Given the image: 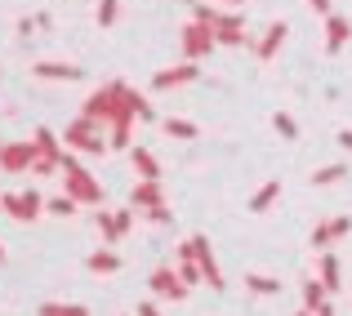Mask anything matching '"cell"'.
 <instances>
[{"label": "cell", "mask_w": 352, "mask_h": 316, "mask_svg": "<svg viewBox=\"0 0 352 316\" xmlns=\"http://www.w3.org/2000/svg\"><path fill=\"white\" fill-rule=\"evenodd\" d=\"M58 170H63V183H67V196L76 201V205H103V188H98V179L72 152H63Z\"/></svg>", "instance_id": "obj_1"}, {"label": "cell", "mask_w": 352, "mask_h": 316, "mask_svg": "<svg viewBox=\"0 0 352 316\" xmlns=\"http://www.w3.org/2000/svg\"><path fill=\"white\" fill-rule=\"evenodd\" d=\"M63 147H67V152H85V156H103L107 152V138L98 134V125L94 120H72L67 129H63Z\"/></svg>", "instance_id": "obj_2"}, {"label": "cell", "mask_w": 352, "mask_h": 316, "mask_svg": "<svg viewBox=\"0 0 352 316\" xmlns=\"http://www.w3.org/2000/svg\"><path fill=\"white\" fill-rule=\"evenodd\" d=\"M36 161H41V152H36L32 138H27V143H5L0 147V170L5 174H27Z\"/></svg>", "instance_id": "obj_3"}, {"label": "cell", "mask_w": 352, "mask_h": 316, "mask_svg": "<svg viewBox=\"0 0 352 316\" xmlns=\"http://www.w3.org/2000/svg\"><path fill=\"white\" fill-rule=\"evenodd\" d=\"M0 210L14 214L18 223H36V218H41V210H45V201H41V192H9V196L0 201Z\"/></svg>", "instance_id": "obj_4"}, {"label": "cell", "mask_w": 352, "mask_h": 316, "mask_svg": "<svg viewBox=\"0 0 352 316\" xmlns=\"http://www.w3.org/2000/svg\"><path fill=\"white\" fill-rule=\"evenodd\" d=\"M214 49H219V41H214L210 27H197V23L183 27V58H188V63L206 58V54H214Z\"/></svg>", "instance_id": "obj_5"}, {"label": "cell", "mask_w": 352, "mask_h": 316, "mask_svg": "<svg viewBox=\"0 0 352 316\" xmlns=\"http://www.w3.org/2000/svg\"><path fill=\"white\" fill-rule=\"evenodd\" d=\"M152 294H156V299H174V303H183V299H188V285L179 281V272H174L170 263H161V267L152 272Z\"/></svg>", "instance_id": "obj_6"}, {"label": "cell", "mask_w": 352, "mask_h": 316, "mask_svg": "<svg viewBox=\"0 0 352 316\" xmlns=\"http://www.w3.org/2000/svg\"><path fill=\"white\" fill-rule=\"evenodd\" d=\"M192 80H201V67L197 63H179V67H161L152 76V89H179V85H192Z\"/></svg>", "instance_id": "obj_7"}, {"label": "cell", "mask_w": 352, "mask_h": 316, "mask_svg": "<svg viewBox=\"0 0 352 316\" xmlns=\"http://www.w3.org/2000/svg\"><path fill=\"white\" fill-rule=\"evenodd\" d=\"M192 249H197V267H201V281H210L214 290H223V272L214 263V249H210L206 236H192Z\"/></svg>", "instance_id": "obj_8"}, {"label": "cell", "mask_w": 352, "mask_h": 316, "mask_svg": "<svg viewBox=\"0 0 352 316\" xmlns=\"http://www.w3.org/2000/svg\"><path fill=\"white\" fill-rule=\"evenodd\" d=\"M156 205H165V192H161V183H152V179H138L134 183V192H129V210H156Z\"/></svg>", "instance_id": "obj_9"}, {"label": "cell", "mask_w": 352, "mask_h": 316, "mask_svg": "<svg viewBox=\"0 0 352 316\" xmlns=\"http://www.w3.org/2000/svg\"><path fill=\"white\" fill-rule=\"evenodd\" d=\"M32 143H36V152H41V161H45V165H58V161H63V152H67V147L54 138V129H45V125H36V129H32Z\"/></svg>", "instance_id": "obj_10"}, {"label": "cell", "mask_w": 352, "mask_h": 316, "mask_svg": "<svg viewBox=\"0 0 352 316\" xmlns=\"http://www.w3.org/2000/svg\"><path fill=\"white\" fill-rule=\"evenodd\" d=\"M285 32H290L285 23H272V27H267V32H263V41L254 45V58H258V63H272L276 54H281V45H285Z\"/></svg>", "instance_id": "obj_11"}, {"label": "cell", "mask_w": 352, "mask_h": 316, "mask_svg": "<svg viewBox=\"0 0 352 316\" xmlns=\"http://www.w3.org/2000/svg\"><path fill=\"white\" fill-rule=\"evenodd\" d=\"M348 232H352V218H348V214H339V218H330V223H321V227H312V245L326 249L330 240H344Z\"/></svg>", "instance_id": "obj_12"}, {"label": "cell", "mask_w": 352, "mask_h": 316, "mask_svg": "<svg viewBox=\"0 0 352 316\" xmlns=\"http://www.w3.org/2000/svg\"><path fill=\"white\" fill-rule=\"evenodd\" d=\"M348 32H352L348 18H344V14H330V18H326V54H339V49H344Z\"/></svg>", "instance_id": "obj_13"}, {"label": "cell", "mask_w": 352, "mask_h": 316, "mask_svg": "<svg viewBox=\"0 0 352 316\" xmlns=\"http://www.w3.org/2000/svg\"><path fill=\"white\" fill-rule=\"evenodd\" d=\"M129 165H134V174H138V179L161 183V165H156V156L147 152V147H129Z\"/></svg>", "instance_id": "obj_14"}, {"label": "cell", "mask_w": 352, "mask_h": 316, "mask_svg": "<svg viewBox=\"0 0 352 316\" xmlns=\"http://www.w3.org/2000/svg\"><path fill=\"white\" fill-rule=\"evenodd\" d=\"M317 272H321V276H317V281H321V285H326V294H335V290H339V285H344V267H339V258H335V254H321V263H317Z\"/></svg>", "instance_id": "obj_15"}, {"label": "cell", "mask_w": 352, "mask_h": 316, "mask_svg": "<svg viewBox=\"0 0 352 316\" xmlns=\"http://www.w3.org/2000/svg\"><path fill=\"white\" fill-rule=\"evenodd\" d=\"M32 71L41 80H80V67H76V63H36Z\"/></svg>", "instance_id": "obj_16"}, {"label": "cell", "mask_w": 352, "mask_h": 316, "mask_svg": "<svg viewBox=\"0 0 352 316\" xmlns=\"http://www.w3.org/2000/svg\"><path fill=\"white\" fill-rule=\"evenodd\" d=\"M326 299H330V294H326V285H321L317 276H308V281H303V312H312V316H317L321 308H326Z\"/></svg>", "instance_id": "obj_17"}, {"label": "cell", "mask_w": 352, "mask_h": 316, "mask_svg": "<svg viewBox=\"0 0 352 316\" xmlns=\"http://www.w3.org/2000/svg\"><path fill=\"white\" fill-rule=\"evenodd\" d=\"M85 267H89L94 276H112V272H120V258L112 254V249H94V254L85 258Z\"/></svg>", "instance_id": "obj_18"}, {"label": "cell", "mask_w": 352, "mask_h": 316, "mask_svg": "<svg viewBox=\"0 0 352 316\" xmlns=\"http://www.w3.org/2000/svg\"><path fill=\"white\" fill-rule=\"evenodd\" d=\"M276 196H281V183H263V188L254 192V196H250V214H263V210H272L276 205Z\"/></svg>", "instance_id": "obj_19"}, {"label": "cell", "mask_w": 352, "mask_h": 316, "mask_svg": "<svg viewBox=\"0 0 352 316\" xmlns=\"http://www.w3.org/2000/svg\"><path fill=\"white\" fill-rule=\"evenodd\" d=\"M161 129H165V134H170V138H197V134H201V129L192 125V120H179V116L161 120Z\"/></svg>", "instance_id": "obj_20"}, {"label": "cell", "mask_w": 352, "mask_h": 316, "mask_svg": "<svg viewBox=\"0 0 352 316\" xmlns=\"http://www.w3.org/2000/svg\"><path fill=\"white\" fill-rule=\"evenodd\" d=\"M245 290H254V294H281V281H272V276H258V272H250V276H245Z\"/></svg>", "instance_id": "obj_21"}, {"label": "cell", "mask_w": 352, "mask_h": 316, "mask_svg": "<svg viewBox=\"0 0 352 316\" xmlns=\"http://www.w3.org/2000/svg\"><path fill=\"white\" fill-rule=\"evenodd\" d=\"M94 227H98V236L112 245V240H120V232H116V214H107V210H98V218H94Z\"/></svg>", "instance_id": "obj_22"}, {"label": "cell", "mask_w": 352, "mask_h": 316, "mask_svg": "<svg viewBox=\"0 0 352 316\" xmlns=\"http://www.w3.org/2000/svg\"><path fill=\"white\" fill-rule=\"evenodd\" d=\"M272 125H276V134H281V138H299V120H294L290 111H276Z\"/></svg>", "instance_id": "obj_23"}, {"label": "cell", "mask_w": 352, "mask_h": 316, "mask_svg": "<svg viewBox=\"0 0 352 316\" xmlns=\"http://www.w3.org/2000/svg\"><path fill=\"white\" fill-rule=\"evenodd\" d=\"M344 174H348V165H326V170L312 174V183H317V188H330V183H339Z\"/></svg>", "instance_id": "obj_24"}, {"label": "cell", "mask_w": 352, "mask_h": 316, "mask_svg": "<svg viewBox=\"0 0 352 316\" xmlns=\"http://www.w3.org/2000/svg\"><path fill=\"white\" fill-rule=\"evenodd\" d=\"M41 316H89V312L80 308V303H45Z\"/></svg>", "instance_id": "obj_25"}, {"label": "cell", "mask_w": 352, "mask_h": 316, "mask_svg": "<svg viewBox=\"0 0 352 316\" xmlns=\"http://www.w3.org/2000/svg\"><path fill=\"white\" fill-rule=\"evenodd\" d=\"M219 18H223V14H219V9H210V5H197V9H192V23H197V27H210V32L219 27Z\"/></svg>", "instance_id": "obj_26"}, {"label": "cell", "mask_w": 352, "mask_h": 316, "mask_svg": "<svg viewBox=\"0 0 352 316\" xmlns=\"http://www.w3.org/2000/svg\"><path fill=\"white\" fill-rule=\"evenodd\" d=\"M45 210H50L54 218H72V214H76V201L72 196H54V201H45Z\"/></svg>", "instance_id": "obj_27"}, {"label": "cell", "mask_w": 352, "mask_h": 316, "mask_svg": "<svg viewBox=\"0 0 352 316\" xmlns=\"http://www.w3.org/2000/svg\"><path fill=\"white\" fill-rule=\"evenodd\" d=\"M98 23H103V27H112L116 23V18H120V0H98Z\"/></svg>", "instance_id": "obj_28"}, {"label": "cell", "mask_w": 352, "mask_h": 316, "mask_svg": "<svg viewBox=\"0 0 352 316\" xmlns=\"http://www.w3.org/2000/svg\"><path fill=\"white\" fill-rule=\"evenodd\" d=\"M129 134H134V120H125V125H112V138H107V147H129Z\"/></svg>", "instance_id": "obj_29"}, {"label": "cell", "mask_w": 352, "mask_h": 316, "mask_svg": "<svg viewBox=\"0 0 352 316\" xmlns=\"http://www.w3.org/2000/svg\"><path fill=\"white\" fill-rule=\"evenodd\" d=\"M174 272H179V281L188 285V290H192V285L201 281V267H197V263H179V267H174Z\"/></svg>", "instance_id": "obj_30"}, {"label": "cell", "mask_w": 352, "mask_h": 316, "mask_svg": "<svg viewBox=\"0 0 352 316\" xmlns=\"http://www.w3.org/2000/svg\"><path fill=\"white\" fill-rule=\"evenodd\" d=\"M143 218H147V223H156V227H161V223H170L174 214L165 210V205H156V210H143Z\"/></svg>", "instance_id": "obj_31"}, {"label": "cell", "mask_w": 352, "mask_h": 316, "mask_svg": "<svg viewBox=\"0 0 352 316\" xmlns=\"http://www.w3.org/2000/svg\"><path fill=\"white\" fill-rule=\"evenodd\" d=\"M134 316H161V312H156V303H138V312Z\"/></svg>", "instance_id": "obj_32"}, {"label": "cell", "mask_w": 352, "mask_h": 316, "mask_svg": "<svg viewBox=\"0 0 352 316\" xmlns=\"http://www.w3.org/2000/svg\"><path fill=\"white\" fill-rule=\"evenodd\" d=\"M339 147H344V152H352V129H344V134H339Z\"/></svg>", "instance_id": "obj_33"}, {"label": "cell", "mask_w": 352, "mask_h": 316, "mask_svg": "<svg viewBox=\"0 0 352 316\" xmlns=\"http://www.w3.org/2000/svg\"><path fill=\"white\" fill-rule=\"evenodd\" d=\"M312 5H317V14H326V18H330V0H312Z\"/></svg>", "instance_id": "obj_34"}, {"label": "cell", "mask_w": 352, "mask_h": 316, "mask_svg": "<svg viewBox=\"0 0 352 316\" xmlns=\"http://www.w3.org/2000/svg\"><path fill=\"white\" fill-rule=\"evenodd\" d=\"M317 316H335V308H330V303H326V308H321V312H317Z\"/></svg>", "instance_id": "obj_35"}, {"label": "cell", "mask_w": 352, "mask_h": 316, "mask_svg": "<svg viewBox=\"0 0 352 316\" xmlns=\"http://www.w3.org/2000/svg\"><path fill=\"white\" fill-rule=\"evenodd\" d=\"M0 263H5V245H0Z\"/></svg>", "instance_id": "obj_36"}, {"label": "cell", "mask_w": 352, "mask_h": 316, "mask_svg": "<svg viewBox=\"0 0 352 316\" xmlns=\"http://www.w3.org/2000/svg\"><path fill=\"white\" fill-rule=\"evenodd\" d=\"M223 5H241V0H223Z\"/></svg>", "instance_id": "obj_37"}, {"label": "cell", "mask_w": 352, "mask_h": 316, "mask_svg": "<svg viewBox=\"0 0 352 316\" xmlns=\"http://www.w3.org/2000/svg\"><path fill=\"white\" fill-rule=\"evenodd\" d=\"M299 316H312V312H299Z\"/></svg>", "instance_id": "obj_38"}]
</instances>
